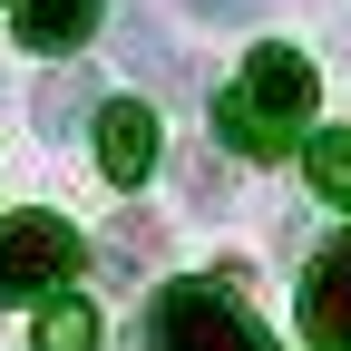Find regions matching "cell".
<instances>
[{
	"label": "cell",
	"mask_w": 351,
	"mask_h": 351,
	"mask_svg": "<svg viewBox=\"0 0 351 351\" xmlns=\"http://www.w3.org/2000/svg\"><path fill=\"white\" fill-rule=\"evenodd\" d=\"M313 59L302 49H283V39H263V49L244 59V78L215 98V137H225V156H254V166H274V156H293V137H302V117H313Z\"/></svg>",
	"instance_id": "1"
},
{
	"label": "cell",
	"mask_w": 351,
	"mask_h": 351,
	"mask_svg": "<svg viewBox=\"0 0 351 351\" xmlns=\"http://www.w3.org/2000/svg\"><path fill=\"white\" fill-rule=\"evenodd\" d=\"M147 351H274V341L225 283H166L147 302Z\"/></svg>",
	"instance_id": "2"
},
{
	"label": "cell",
	"mask_w": 351,
	"mask_h": 351,
	"mask_svg": "<svg viewBox=\"0 0 351 351\" xmlns=\"http://www.w3.org/2000/svg\"><path fill=\"white\" fill-rule=\"evenodd\" d=\"M88 263L78 225L59 215H10L0 225V302H29V293H69V274Z\"/></svg>",
	"instance_id": "3"
},
{
	"label": "cell",
	"mask_w": 351,
	"mask_h": 351,
	"mask_svg": "<svg viewBox=\"0 0 351 351\" xmlns=\"http://www.w3.org/2000/svg\"><path fill=\"white\" fill-rule=\"evenodd\" d=\"M302 341L313 351H351V234H332L302 274Z\"/></svg>",
	"instance_id": "4"
},
{
	"label": "cell",
	"mask_w": 351,
	"mask_h": 351,
	"mask_svg": "<svg viewBox=\"0 0 351 351\" xmlns=\"http://www.w3.org/2000/svg\"><path fill=\"white\" fill-rule=\"evenodd\" d=\"M88 147H98V176H108V186H147V176H156V117L137 98H108L98 127H88Z\"/></svg>",
	"instance_id": "5"
},
{
	"label": "cell",
	"mask_w": 351,
	"mask_h": 351,
	"mask_svg": "<svg viewBox=\"0 0 351 351\" xmlns=\"http://www.w3.org/2000/svg\"><path fill=\"white\" fill-rule=\"evenodd\" d=\"M88 29H98V0H20V49L39 59H69Z\"/></svg>",
	"instance_id": "6"
},
{
	"label": "cell",
	"mask_w": 351,
	"mask_h": 351,
	"mask_svg": "<svg viewBox=\"0 0 351 351\" xmlns=\"http://www.w3.org/2000/svg\"><path fill=\"white\" fill-rule=\"evenodd\" d=\"M117 49H127V69H137V78H156V88H176V98H186V88H195V59H176L166 39L147 29V20H117Z\"/></svg>",
	"instance_id": "7"
},
{
	"label": "cell",
	"mask_w": 351,
	"mask_h": 351,
	"mask_svg": "<svg viewBox=\"0 0 351 351\" xmlns=\"http://www.w3.org/2000/svg\"><path fill=\"white\" fill-rule=\"evenodd\" d=\"M302 166H313L322 205H341V215H351V127H322V137H302Z\"/></svg>",
	"instance_id": "8"
},
{
	"label": "cell",
	"mask_w": 351,
	"mask_h": 351,
	"mask_svg": "<svg viewBox=\"0 0 351 351\" xmlns=\"http://www.w3.org/2000/svg\"><path fill=\"white\" fill-rule=\"evenodd\" d=\"M29 351H98V302H49Z\"/></svg>",
	"instance_id": "9"
},
{
	"label": "cell",
	"mask_w": 351,
	"mask_h": 351,
	"mask_svg": "<svg viewBox=\"0 0 351 351\" xmlns=\"http://www.w3.org/2000/svg\"><path fill=\"white\" fill-rule=\"evenodd\" d=\"M186 195L215 215V205H225V166H215V156H186Z\"/></svg>",
	"instance_id": "10"
},
{
	"label": "cell",
	"mask_w": 351,
	"mask_h": 351,
	"mask_svg": "<svg viewBox=\"0 0 351 351\" xmlns=\"http://www.w3.org/2000/svg\"><path fill=\"white\" fill-rule=\"evenodd\" d=\"M117 254H127V263L156 254V215H117Z\"/></svg>",
	"instance_id": "11"
},
{
	"label": "cell",
	"mask_w": 351,
	"mask_h": 351,
	"mask_svg": "<svg viewBox=\"0 0 351 351\" xmlns=\"http://www.w3.org/2000/svg\"><path fill=\"white\" fill-rule=\"evenodd\" d=\"M186 10H195V20H254L263 0H186Z\"/></svg>",
	"instance_id": "12"
}]
</instances>
